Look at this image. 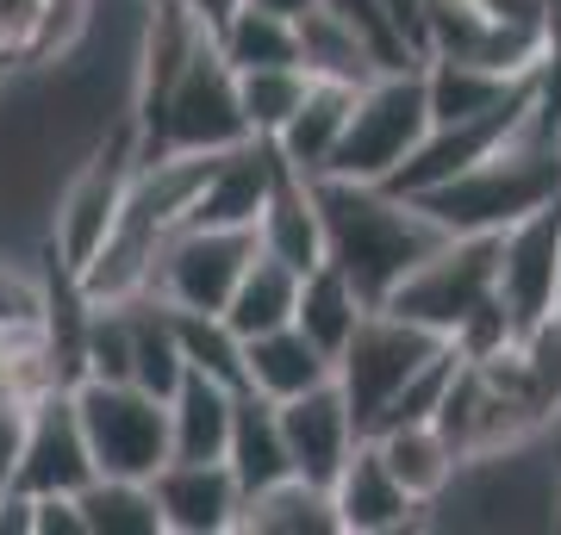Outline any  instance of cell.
<instances>
[{"label":"cell","instance_id":"cell-1","mask_svg":"<svg viewBox=\"0 0 561 535\" xmlns=\"http://www.w3.org/2000/svg\"><path fill=\"white\" fill-rule=\"evenodd\" d=\"M319 181V212H324V256L356 280L368 305H387L400 293V280L424 256H437L449 231L431 212H419L405 194L381 181H343V175H312Z\"/></svg>","mask_w":561,"mask_h":535},{"label":"cell","instance_id":"cell-2","mask_svg":"<svg viewBox=\"0 0 561 535\" xmlns=\"http://www.w3.org/2000/svg\"><path fill=\"white\" fill-rule=\"evenodd\" d=\"M549 199H561V138L530 125L512 150L474 162L468 175L419 194L412 206L431 212L449 237H486V231H512Z\"/></svg>","mask_w":561,"mask_h":535},{"label":"cell","instance_id":"cell-3","mask_svg":"<svg viewBox=\"0 0 561 535\" xmlns=\"http://www.w3.org/2000/svg\"><path fill=\"white\" fill-rule=\"evenodd\" d=\"M431 88H424V62L419 69H387L356 94V113H350V131H343L337 156L324 175L343 181H393L412 162L424 138H431Z\"/></svg>","mask_w":561,"mask_h":535},{"label":"cell","instance_id":"cell-4","mask_svg":"<svg viewBox=\"0 0 561 535\" xmlns=\"http://www.w3.org/2000/svg\"><path fill=\"white\" fill-rule=\"evenodd\" d=\"M138 162H144L138 125L119 119L101 143H94V150H81V162L62 175L57 219H50V243H57V256L69 261L76 275L101 256V243L113 237V224H119V206H125V194H131Z\"/></svg>","mask_w":561,"mask_h":535},{"label":"cell","instance_id":"cell-5","mask_svg":"<svg viewBox=\"0 0 561 535\" xmlns=\"http://www.w3.org/2000/svg\"><path fill=\"white\" fill-rule=\"evenodd\" d=\"M76 405H81V430H88V449H94L101 474L157 479L175 461L169 398L144 393L138 380H81Z\"/></svg>","mask_w":561,"mask_h":535},{"label":"cell","instance_id":"cell-6","mask_svg":"<svg viewBox=\"0 0 561 535\" xmlns=\"http://www.w3.org/2000/svg\"><path fill=\"white\" fill-rule=\"evenodd\" d=\"M250 113H243V81L238 62L219 50V32L194 50V62L181 69L175 94L162 106V131L150 156H169V150H194V156H219V150H238L250 143ZM144 156V162H150Z\"/></svg>","mask_w":561,"mask_h":535},{"label":"cell","instance_id":"cell-7","mask_svg":"<svg viewBox=\"0 0 561 535\" xmlns=\"http://www.w3.org/2000/svg\"><path fill=\"white\" fill-rule=\"evenodd\" d=\"M443 349H449L443 330L412 324V317L387 312V305H375V312L362 317V330L337 356V386L350 393V411H356L362 437H375V423H381V411L405 393V380L419 374L431 356H443Z\"/></svg>","mask_w":561,"mask_h":535},{"label":"cell","instance_id":"cell-8","mask_svg":"<svg viewBox=\"0 0 561 535\" xmlns=\"http://www.w3.org/2000/svg\"><path fill=\"white\" fill-rule=\"evenodd\" d=\"M500 237L505 231H486V237H449L437 256H424L412 275L400 280V293L387 299V312L412 317V324H431L443 337H456V324L481 299L500 293Z\"/></svg>","mask_w":561,"mask_h":535},{"label":"cell","instance_id":"cell-9","mask_svg":"<svg viewBox=\"0 0 561 535\" xmlns=\"http://www.w3.org/2000/svg\"><path fill=\"white\" fill-rule=\"evenodd\" d=\"M537 125V75L524 81L518 94H505L500 106H486V113H474V119H456V125H431V138L412 150V162H405L400 175L387 181L393 194L419 199L431 194V187H443V181L468 175L474 162L500 156V150H512V143L524 138Z\"/></svg>","mask_w":561,"mask_h":535},{"label":"cell","instance_id":"cell-10","mask_svg":"<svg viewBox=\"0 0 561 535\" xmlns=\"http://www.w3.org/2000/svg\"><path fill=\"white\" fill-rule=\"evenodd\" d=\"M256 249L262 237L238 231V224H181L175 237L162 243L150 293L181 305V312H225L243 268L256 261Z\"/></svg>","mask_w":561,"mask_h":535},{"label":"cell","instance_id":"cell-11","mask_svg":"<svg viewBox=\"0 0 561 535\" xmlns=\"http://www.w3.org/2000/svg\"><path fill=\"white\" fill-rule=\"evenodd\" d=\"M94 479H101V467H94V449H88V430H81L76 386L38 393L32 398V417H25L13 486H25L32 498H50V492H88Z\"/></svg>","mask_w":561,"mask_h":535},{"label":"cell","instance_id":"cell-12","mask_svg":"<svg viewBox=\"0 0 561 535\" xmlns=\"http://www.w3.org/2000/svg\"><path fill=\"white\" fill-rule=\"evenodd\" d=\"M556 293H561V199H549L500 237V299L530 337L537 324L556 317Z\"/></svg>","mask_w":561,"mask_h":535},{"label":"cell","instance_id":"cell-13","mask_svg":"<svg viewBox=\"0 0 561 535\" xmlns=\"http://www.w3.org/2000/svg\"><path fill=\"white\" fill-rule=\"evenodd\" d=\"M280 430H287L294 474H306L312 486H337V474L362 449V423H356L350 393H343L337 380H324L312 393L287 398V405H280Z\"/></svg>","mask_w":561,"mask_h":535},{"label":"cell","instance_id":"cell-14","mask_svg":"<svg viewBox=\"0 0 561 535\" xmlns=\"http://www.w3.org/2000/svg\"><path fill=\"white\" fill-rule=\"evenodd\" d=\"M157 498L169 535H231L243 530V504H250L231 461H169L157 474Z\"/></svg>","mask_w":561,"mask_h":535},{"label":"cell","instance_id":"cell-15","mask_svg":"<svg viewBox=\"0 0 561 535\" xmlns=\"http://www.w3.org/2000/svg\"><path fill=\"white\" fill-rule=\"evenodd\" d=\"M331 498H337L343 535H393V530H405V523H419V511H424L419 498L393 479V467L381 461V449L368 437H362V449L350 455V467L337 474Z\"/></svg>","mask_w":561,"mask_h":535},{"label":"cell","instance_id":"cell-16","mask_svg":"<svg viewBox=\"0 0 561 535\" xmlns=\"http://www.w3.org/2000/svg\"><path fill=\"white\" fill-rule=\"evenodd\" d=\"M256 237L268 256H280L287 268H300V275H312L324 256V212H319V181L306 175V168H294V162L280 156L275 168V194H268V206H262V224Z\"/></svg>","mask_w":561,"mask_h":535},{"label":"cell","instance_id":"cell-17","mask_svg":"<svg viewBox=\"0 0 561 535\" xmlns=\"http://www.w3.org/2000/svg\"><path fill=\"white\" fill-rule=\"evenodd\" d=\"M243 368H250V386L268 393L275 405L312 393V386H324V380H337V356H324L300 324H280V330H268V337H250L243 342Z\"/></svg>","mask_w":561,"mask_h":535},{"label":"cell","instance_id":"cell-18","mask_svg":"<svg viewBox=\"0 0 561 535\" xmlns=\"http://www.w3.org/2000/svg\"><path fill=\"white\" fill-rule=\"evenodd\" d=\"M238 393L213 374H187L181 393L169 398V423H175V461H225L231 455V430H238Z\"/></svg>","mask_w":561,"mask_h":535},{"label":"cell","instance_id":"cell-19","mask_svg":"<svg viewBox=\"0 0 561 535\" xmlns=\"http://www.w3.org/2000/svg\"><path fill=\"white\" fill-rule=\"evenodd\" d=\"M356 81H331V75H312V94H306V106L287 119V131L275 138V150L294 168H306V175H324L331 168V156H337L343 131H350V113H356Z\"/></svg>","mask_w":561,"mask_h":535},{"label":"cell","instance_id":"cell-20","mask_svg":"<svg viewBox=\"0 0 561 535\" xmlns=\"http://www.w3.org/2000/svg\"><path fill=\"white\" fill-rule=\"evenodd\" d=\"M368 442L381 449L393 479L419 498L424 511L449 498V486L461 474V455H456V442L443 437V423H393V430H381V437H368Z\"/></svg>","mask_w":561,"mask_h":535},{"label":"cell","instance_id":"cell-21","mask_svg":"<svg viewBox=\"0 0 561 535\" xmlns=\"http://www.w3.org/2000/svg\"><path fill=\"white\" fill-rule=\"evenodd\" d=\"M231 474L243 479V492L256 498L268 492L275 479L294 474V455H287V430H280V405L256 386L238 393V430H231Z\"/></svg>","mask_w":561,"mask_h":535},{"label":"cell","instance_id":"cell-22","mask_svg":"<svg viewBox=\"0 0 561 535\" xmlns=\"http://www.w3.org/2000/svg\"><path fill=\"white\" fill-rule=\"evenodd\" d=\"M300 280H306L300 268H287L280 256L256 249V261L243 268L238 293H231V305H225V324H231L243 342L268 337V330H280V324H294V312H300Z\"/></svg>","mask_w":561,"mask_h":535},{"label":"cell","instance_id":"cell-23","mask_svg":"<svg viewBox=\"0 0 561 535\" xmlns=\"http://www.w3.org/2000/svg\"><path fill=\"white\" fill-rule=\"evenodd\" d=\"M243 530L250 535H343V516H337L331 486H312L306 474H287L243 504Z\"/></svg>","mask_w":561,"mask_h":535},{"label":"cell","instance_id":"cell-24","mask_svg":"<svg viewBox=\"0 0 561 535\" xmlns=\"http://www.w3.org/2000/svg\"><path fill=\"white\" fill-rule=\"evenodd\" d=\"M368 312H375V305L356 293V280L343 275L337 261H319V268L300 280V312H294V324L319 342L324 356H343Z\"/></svg>","mask_w":561,"mask_h":535},{"label":"cell","instance_id":"cell-25","mask_svg":"<svg viewBox=\"0 0 561 535\" xmlns=\"http://www.w3.org/2000/svg\"><path fill=\"white\" fill-rule=\"evenodd\" d=\"M530 75H500L486 62H468V57H431L424 62V88H431V119L437 125H456V119H474L486 106H500L505 94H518Z\"/></svg>","mask_w":561,"mask_h":535},{"label":"cell","instance_id":"cell-26","mask_svg":"<svg viewBox=\"0 0 561 535\" xmlns=\"http://www.w3.org/2000/svg\"><path fill=\"white\" fill-rule=\"evenodd\" d=\"M81 511H88V530H94V535H169L157 479L101 474L88 492H81Z\"/></svg>","mask_w":561,"mask_h":535},{"label":"cell","instance_id":"cell-27","mask_svg":"<svg viewBox=\"0 0 561 535\" xmlns=\"http://www.w3.org/2000/svg\"><path fill=\"white\" fill-rule=\"evenodd\" d=\"M300 62L312 69V75H331V81H356V88H368L375 75H387L381 62L368 57V44L350 32V25L331 13V7H312L300 20Z\"/></svg>","mask_w":561,"mask_h":535},{"label":"cell","instance_id":"cell-28","mask_svg":"<svg viewBox=\"0 0 561 535\" xmlns=\"http://www.w3.org/2000/svg\"><path fill=\"white\" fill-rule=\"evenodd\" d=\"M219 50L238 69H275V62H300V20H280L243 0L238 13L219 25Z\"/></svg>","mask_w":561,"mask_h":535},{"label":"cell","instance_id":"cell-29","mask_svg":"<svg viewBox=\"0 0 561 535\" xmlns=\"http://www.w3.org/2000/svg\"><path fill=\"white\" fill-rule=\"evenodd\" d=\"M243 81V113H250V131L256 138H280L287 119L306 106L312 94V69L306 62H275V69H238Z\"/></svg>","mask_w":561,"mask_h":535},{"label":"cell","instance_id":"cell-30","mask_svg":"<svg viewBox=\"0 0 561 535\" xmlns=\"http://www.w3.org/2000/svg\"><path fill=\"white\" fill-rule=\"evenodd\" d=\"M175 337L181 356L194 374H213L225 386H250V368H243V337L225 324V312H181L175 305Z\"/></svg>","mask_w":561,"mask_h":535},{"label":"cell","instance_id":"cell-31","mask_svg":"<svg viewBox=\"0 0 561 535\" xmlns=\"http://www.w3.org/2000/svg\"><path fill=\"white\" fill-rule=\"evenodd\" d=\"M324 7H331L362 44H368V57L381 62V69H419L424 62L419 50H412V38L400 32V20H393L387 0H324Z\"/></svg>","mask_w":561,"mask_h":535},{"label":"cell","instance_id":"cell-32","mask_svg":"<svg viewBox=\"0 0 561 535\" xmlns=\"http://www.w3.org/2000/svg\"><path fill=\"white\" fill-rule=\"evenodd\" d=\"M44 305H50L44 275H25L13 261H0V337H7V330H38Z\"/></svg>","mask_w":561,"mask_h":535},{"label":"cell","instance_id":"cell-33","mask_svg":"<svg viewBox=\"0 0 561 535\" xmlns=\"http://www.w3.org/2000/svg\"><path fill=\"white\" fill-rule=\"evenodd\" d=\"M0 535H38V498L25 486L0 492Z\"/></svg>","mask_w":561,"mask_h":535},{"label":"cell","instance_id":"cell-34","mask_svg":"<svg viewBox=\"0 0 561 535\" xmlns=\"http://www.w3.org/2000/svg\"><path fill=\"white\" fill-rule=\"evenodd\" d=\"M181 7H187V13H201V20L213 25V32H219V25L231 20V13H238L243 0H181Z\"/></svg>","mask_w":561,"mask_h":535},{"label":"cell","instance_id":"cell-35","mask_svg":"<svg viewBox=\"0 0 561 535\" xmlns=\"http://www.w3.org/2000/svg\"><path fill=\"white\" fill-rule=\"evenodd\" d=\"M250 7H262V13H280V20H306L319 0H250Z\"/></svg>","mask_w":561,"mask_h":535},{"label":"cell","instance_id":"cell-36","mask_svg":"<svg viewBox=\"0 0 561 535\" xmlns=\"http://www.w3.org/2000/svg\"><path fill=\"white\" fill-rule=\"evenodd\" d=\"M556 317H561V293H556Z\"/></svg>","mask_w":561,"mask_h":535}]
</instances>
